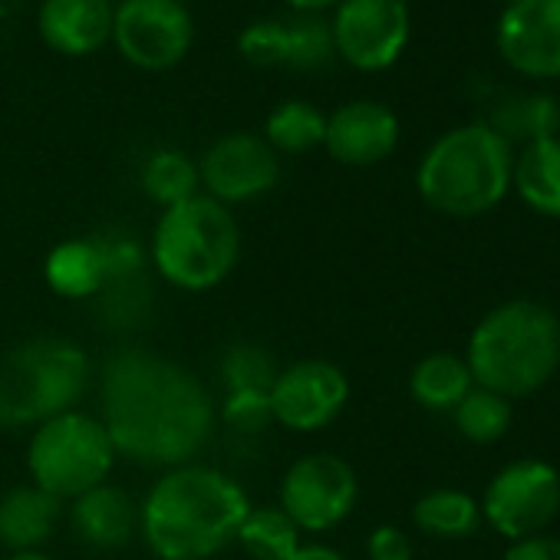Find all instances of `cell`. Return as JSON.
<instances>
[{"mask_svg":"<svg viewBox=\"0 0 560 560\" xmlns=\"http://www.w3.org/2000/svg\"><path fill=\"white\" fill-rule=\"evenodd\" d=\"M399 145V116L373 100H353L327 116L324 149L334 162L370 168L386 162Z\"/></svg>","mask_w":560,"mask_h":560,"instance_id":"cell-15","label":"cell"},{"mask_svg":"<svg viewBox=\"0 0 560 560\" xmlns=\"http://www.w3.org/2000/svg\"><path fill=\"white\" fill-rule=\"evenodd\" d=\"M277 376V363L270 353H264L254 343H237L224 353L221 360V383L228 393H244V389H270Z\"/></svg>","mask_w":560,"mask_h":560,"instance_id":"cell-30","label":"cell"},{"mask_svg":"<svg viewBox=\"0 0 560 560\" xmlns=\"http://www.w3.org/2000/svg\"><path fill=\"white\" fill-rule=\"evenodd\" d=\"M560 511V471L540 458H517L504 465L481 498V517L504 534L521 540L540 534Z\"/></svg>","mask_w":560,"mask_h":560,"instance_id":"cell-10","label":"cell"},{"mask_svg":"<svg viewBox=\"0 0 560 560\" xmlns=\"http://www.w3.org/2000/svg\"><path fill=\"white\" fill-rule=\"evenodd\" d=\"M291 560H347L337 547L327 544H301V550Z\"/></svg>","mask_w":560,"mask_h":560,"instance_id":"cell-34","label":"cell"},{"mask_svg":"<svg viewBox=\"0 0 560 560\" xmlns=\"http://www.w3.org/2000/svg\"><path fill=\"white\" fill-rule=\"evenodd\" d=\"M511 185L530 211L560 221V136L521 145Z\"/></svg>","mask_w":560,"mask_h":560,"instance_id":"cell-20","label":"cell"},{"mask_svg":"<svg viewBox=\"0 0 560 560\" xmlns=\"http://www.w3.org/2000/svg\"><path fill=\"white\" fill-rule=\"evenodd\" d=\"M241 228L231 208L208 195H195L165 208L152 231V264L165 284L201 294L218 288L237 267Z\"/></svg>","mask_w":560,"mask_h":560,"instance_id":"cell-5","label":"cell"},{"mask_svg":"<svg viewBox=\"0 0 560 560\" xmlns=\"http://www.w3.org/2000/svg\"><path fill=\"white\" fill-rule=\"evenodd\" d=\"M514 149L488 126L468 122L439 136L419 162L422 201L448 218H478L511 191Z\"/></svg>","mask_w":560,"mask_h":560,"instance_id":"cell-4","label":"cell"},{"mask_svg":"<svg viewBox=\"0 0 560 560\" xmlns=\"http://www.w3.org/2000/svg\"><path fill=\"white\" fill-rule=\"evenodd\" d=\"M90 357L63 337H37L0 357V429L44 425L90 389Z\"/></svg>","mask_w":560,"mask_h":560,"instance_id":"cell-6","label":"cell"},{"mask_svg":"<svg viewBox=\"0 0 560 560\" xmlns=\"http://www.w3.org/2000/svg\"><path fill=\"white\" fill-rule=\"evenodd\" d=\"M508 145L521 142H537V139H550L560 129V103L547 93H521L504 100L488 122Z\"/></svg>","mask_w":560,"mask_h":560,"instance_id":"cell-23","label":"cell"},{"mask_svg":"<svg viewBox=\"0 0 560 560\" xmlns=\"http://www.w3.org/2000/svg\"><path fill=\"white\" fill-rule=\"evenodd\" d=\"M116 458L119 455L100 416L80 409L37 425L27 445V468L34 485L60 501H73L106 485Z\"/></svg>","mask_w":560,"mask_h":560,"instance_id":"cell-7","label":"cell"},{"mask_svg":"<svg viewBox=\"0 0 560 560\" xmlns=\"http://www.w3.org/2000/svg\"><path fill=\"white\" fill-rule=\"evenodd\" d=\"M350 402V380L330 360H298L270 383V416L277 425L311 435L334 425Z\"/></svg>","mask_w":560,"mask_h":560,"instance_id":"cell-12","label":"cell"},{"mask_svg":"<svg viewBox=\"0 0 560 560\" xmlns=\"http://www.w3.org/2000/svg\"><path fill=\"white\" fill-rule=\"evenodd\" d=\"M360 501V478L353 465L334 452H311L280 478V511L301 530L324 534L340 527Z\"/></svg>","mask_w":560,"mask_h":560,"instance_id":"cell-8","label":"cell"},{"mask_svg":"<svg viewBox=\"0 0 560 560\" xmlns=\"http://www.w3.org/2000/svg\"><path fill=\"white\" fill-rule=\"evenodd\" d=\"M221 419L241 432V435H254L264 432L273 416H270V389H244V393H228L224 406H221Z\"/></svg>","mask_w":560,"mask_h":560,"instance_id":"cell-31","label":"cell"},{"mask_svg":"<svg viewBox=\"0 0 560 560\" xmlns=\"http://www.w3.org/2000/svg\"><path fill=\"white\" fill-rule=\"evenodd\" d=\"M142 191L165 211L195 195H201L198 162H191L178 149H159L142 165Z\"/></svg>","mask_w":560,"mask_h":560,"instance_id":"cell-26","label":"cell"},{"mask_svg":"<svg viewBox=\"0 0 560 560\" xmlns=\"http://www.w3.org/2000/svg\"><path fill=\"white\" fill-rule=\"evenodd\" d=\"M284 4L294 11V14H320L327 8H337L340 0H284Z\"/></svg>","mask_w":560,"mask_h":560,"instance_id":"cell-35","label":"cell"},{"mask_svg":"<svg viewBox=\"0 0 560 560\" xmlns=\"http://www.w3.org/2000/svg\"><path fill=\"white\" fill-rule=\"evenodd\" d=\"M113 44L136 70H175L195 44L191 11L182 0H122L113 14Z\"/></svg>","mask_w":560,"mask_h":560,"instance_id":"cell-9","label":"cell"},{"mask_svg":"<svg viewBox=\"0 0 560 560\" xmlns=\"http://www.w3.org/2000/svg\"><path fill=\"white\" fill-rule=\"evenodd\" d=\"M494 44L521 77L560 80V0H504Z\"/></svg>","mask_w":560,"mask_h":560,"instance_id":"cell-14","label":"cell"},{"mask_svg":"<svg viewBox=\"0 0 560 560\" xmlns=\"http://www.w3.org/2000/svg\"><path fill=\"white\" fill-rule=\"evenodd\" d=\"M247 491L211 465L168 468L139 504V530L159 560H208L247 517Z\"/></svg>","mask_w":560,"mask_h":560,"instance_id":"cell-2","label":"cell"},{"mask_svg":"<svg viewBox=\"0 0 560 560\" xmlns=\"http://www.w3.org/2000/svg\"><path fill=\"white\" fill-rule=\"evenodd\" d=\"M47 284L67 301H86L109 288L113 260L103 237H70L47 254Z\"/></svg>","mask_w":560,"mask_h":560,"instance_id":"cell-18","label":"cell"},{"mask_svg":"<svg viewBox=\"0 0 560 560\" xmlns=\"http://www.w3.org/2000/svg\"><path fill=\"white\" fill-rule=\"evenodd\" d=\"M70 527L93 550H119L139 530V508L129 491L106 481L70 501Z\"/></svg>","mask_w":560,"mask_h":560,"instance_id":"cell-17","label":"cell"},{"mask_svg":"<svg viewBox=\"0 0 560 560\" xmlns=\"http://www.w3.org/2000/svg\"><path fill=\"white\" fill-rule=\"evenodd\" d=\"M471 389H475L471 370L465 357H455V353H429L425 360L412 366V376H409L412 399L432 412H452Z\"/></svg>","mask_w":560,"mask_h":560,"instance_id":"cell-21","label":"cell"},{"mask_svg":"<svg viewBox=\"0 0 560 560\" xmlns=\"http://www.w3.org/2000/svg\"><path fill=\"white\" fill-rule=\"evenodd\" d=\"M63 517V501L47 494L44 488L18 485L8 494H0V544L18 550H40L50 540Z\"/></svg>","mask_w":560,"mask_h":560,"instance_id":"cell-19","label":"cell"},{"mask_svg":"<svg viewBox=\"0 0 560 560\" xmlns=\"http://www.w3.org/2000/svg\"><path fill=\"white\" fill-rule=\"evenodd\" d=\"M103 416L116 455L178 468L195 462L214 435V402L185 366L129 347L106 360L100 380Z\"/></svg>","mask_w":560,"mask_h":560,"instance_id":"cell-1","label":"cell"},{"mask_svg":"<svg viewBox=\"0 0 560 560\" xmlns=\"http://www.w3.org/2000/svg\"><path fill=\"white\" fill-rule=\"evenodd\" d=\"M455 429L468 439V442H478V445H491L498 439L508 435L511 422H514V406L511 399L491 393V389H481L475 386L455 409Z\"/></svg>","mask_w":560,"mask_h":560,"instance_id":"cell-27","label":"cell"},{"mask_svg":"<svg viewBox=\"0 0 560 560\" xmlns=\"http://www.w3.org/2000/svg\"><path fill=\"white\" fill-rule=\"evenodd\" d=\"M330 34L340 60L360 73H383L406 54L412 21L406 0H340Z\"/></svg>","mask_w":560,"mask_h":560,"instance_id":"cell-11","label":"cell"},{"mask_svg":"<svg viewBox=\"0 0 560 560\" xmlns=\"http://www.w3.org/2000/svg\"><path fill=\"white\" fill-rule=\"evenodd\" d=\"M465 363L475 386L524 399L560 370V317L537 301L498 304L471 330Z\"/></svg>","mask_w":560,"mask_h":560,"instance_id":"cell-3","label":"cell"},{"mask_svg":"<svg viewBox=\"0 0 560 560\" xmlns=\"http://www.w3.org/2000/svg\"><path fill=\"white\" fill-rule=\"evenodd\" d=\"M327 113L307 100H288L270 109L264 122V142L277 155H307L324 145Z\"/></svg>","mask_w":560,"mask_h":560,"instance_id":"cell-22","label":"cell"},{"mask_svg":"<svg viewBox=\"0 0 560 560\" xmlns=\"http://www.w3.org/2000/svg\"><path fill=\"white\" fill-rule=\"evenodd\" d=\"M301 527L280 508H250L237 527V544L250 560H291L301 550Z\"/></svg>","mask_w":560,"mask_h":560,"instance_id":"cell-25","label":"cell"},{"mask_svg":"<svg viewBox=\"0 0 560 560\" xmlns=\"http://www.w3.org/2000/svg\"><path fill=\"white\" fill-rule=\"evenodd\" d=\"M201 195L231 205L264 198L280 182V155L254 132H228L208 145L198 162Z\"/></svg>","mask_w":560,"mask_h":560,"instance_id":"cell-13","label":"cell"},{"mask_svg":"<svg viewBox=\"0 0 560 560\" xmlns=\"http://www.w3.org/2000/svg\"><path fill=\"white\" fill-rule=\"evenodd\" d=\"M109 0H40V40L60 57H93L113 40Z\"/></svg>","mask_w":560,"mask_h":560,"instance_id":"cell-16","label":"cell"},{"mask_svg":"<svg viewBox=\"0 0 560 560\" xmlns=\"http://www.w3.org/2000/svg\"><path fill=\"white\" fill-rule=\"evenodd\" d=\"M288 70H317L334 60L330 24L317 14H294L288 21Z\"/></svg>","mask_w":560,"mask_h":560,"instance_id":"cell-28","label":"cell"},{"mask_svg":"<svg viewBox=\"0 0 560 560\" xmlns=\"http://www.w3.org/2000/svg\"><path fill=\"white\" fill-rule=\"evenodd\" d=\"M288 21H254L237 34V54L257 70L288 67Z\"/></svg>","mask_w":560,"mask_h":560,"instance_id":"cell-29","label":"cell"},{"mask_svg":"<svg viewBox=\"0 0 560 560\" xmlns=\"http://www.w3.org/2000/svg\"><path fill=\"white\" fill-rule=\"evenodd\" d=\"M412 521L422 534L439 540H462L471 537L481 521V504L458 488H435L422 494L412 508Z\"/></svg>","mask_w":560,"mask_h":560,"instance_id":"cell-24","label":"cell"},{"mask_svg":"<svg viewBox=\"0 0 560 560\" xmlns=\"http://www.w3.org/2000/svg\"><path fill=\"white\" fill-rule=\"evenodd\" d=\"M8 560H50V557L40 553V550H18V553H11Z\"/></svg>","mask_w":560,"mask_h":560,"instance_id":"cell-36","label":"cell"},{"mask_svg":"<svg viewBox=\"0 0 560 560\" xmlns=\"http://www.w3.org/2000/svg\"><path fill=\"white\" fill-rule=\"evenodd\" d=\"M504 560H560V537L530 534L521 540H511L504 550Z\"/></svg>","mask_w":560,"mask_h":560,"instance_id":"cell-33","label":"cell"},{"mask_svg":"<svg viewBox=\"0 0 560 560\" xmlns=\"http://www.w3.org/2000/svg\"><path fill=\"white\" fill-rule=\"evenodd\" d=\"M366 553H370V560H412L416 557L409 534L396 524L376 527L366 540Z\"/></svg>","mask_w":560,"mask_h":560,"instance_id":"cell-32","label":"cell"}]
</instances>
